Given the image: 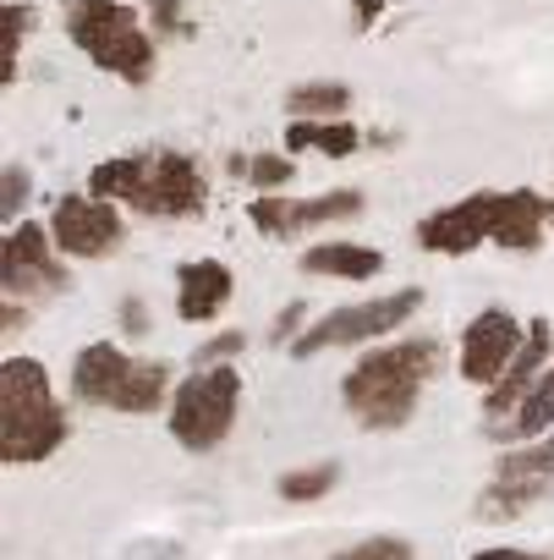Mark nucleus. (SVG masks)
Here are the masks:
<instances>
[{"label":"nucleus","instance_id":"nucleus-27","mask_svg":"<svg viewBox=\"0 0 554 560\" xmlns=\"http://www.w3.org/2000/svg\"><path fill=\"white\" fill-rule=\"evenodd\" d=\"M143 7L154 12L160 34H176V28H181V0H143Z\"/></svg>","mask_w":554,"mask_h":560},{"label":"nucleus","instance_id":"nucleus-20","mask_svg":"<svg viewBox=\"0 0 554 560\" xmlns=\"http://www.w3.org/2000/svg\"><path fill=\"white\" fill-rule=\"evenodd\" d=\"M346 105H352V89L346 83H303V89L286 94V110L297 121H341Z\"/></svg>","mask_w":554,"mask_h":560},{"label":"nucleus","instance_id":"nucleus-12","mask_svg":"<svg viewBox=\"0 0 554 560\" xmlns=\"http://www.w3.org/2000/svg\"><path fill=\"white\" fill-rule=\"evenodd\" d=\"M549 220H554V198H538L532 187L499 192L494 198V236L488 242L505 247V253H538Z\"/></svg>","mask_w":554,"mask_h":560},{"label":"nucleus","instance_id":"nucleus-7","mask_svg":"<svg viewBox=\"0 0 554 560\" xmlns=\"http://www.w3.org/2000/svg\"><path fill=\"white\" fill-rule=\"evenodd\" d=\"M67 253L56 247L50 225L39 220H17L7 231V253H0V287L7 298H45V292H61L67 287Z\"/></svg>","mask_w":554,"mask_h":560},{"label":"nucleus","instance_id":"nucleus-14","mask_svg":"<svg viewBox=\"0 0 554 560\" xmlns=\"http://www.w3.org/2000/svg\"><path fill=\"white\" fill-rule=\"evenodd\" d=\"M543 369H549V325L532 319V325H527V341H521V352L510 358V369L499 374V385L483 390V412H488V418H510V412L521 407V396L538 385Z\"/></svg>","mask_w":554,"mask_h":560},{"label":"nucleus","instance_id":"nucleus-5","mask_svg":"<svg viewBox=\"0 0 554 560\" xmlns=\"http://www.w3.org/2000/svg\"><path fill=\"white\" fill-rule=\"evenodd\" d=\"M241 407V374L231 363H209L198 374H187L170 396V440L181 451H214L225 445L231 423Z\"/></svg>","mask_w":554,"mask_h":560},{"label":"nucleus","instance_id":"nucleus-22","mask_svg":"<svg viewBox=\"0 0 554 560\" xmlns=\"http://www.w3.org/2000/svg\"><path fill=\"white\" fill-rule=\"evenodd\" d=\"M241 171H247V182H252V187H263V192L292 187V182H297V160H292V154H252Z\"/></svg>","mask_w":554,"mask_h":560},{"label":"nucleus","instance_id":"nucleus-17","mask_svg":"<svg viewBox=\"0 0 554 560\" xmlns=\"http://www.w3.org/2000/svg\"><path fill=\"white\" fill-rule=\"evenodd\" d=\"M165 396H176L170 363H160V358H132V369H127V380H121V396H116V412L143 418V412H160Z\"/></svg>","mask_w":554,"mask_h":560},{"label":"nucleus","instance_id":"nucleus-3","mask_svg":"<svg viewBox=\"0 0 554 560\" xmlns=\"http://www.w3.org/2000/svg\"><path fill=\"white\" fill-rule=\"evenodd\" d=\"M67 445V412L50 390V369L39 358L0 363V456L12 467H34Z\"/></svg>","mask_w":554,"mask_h":560},{"label":"nucleus","instance_id":"nucleus-25","mask_svg":"<svg viewBox=\"0 0 554 560\" xmlns=\"http://www.w3.org/2000/svg\"><path fill=\"white\" fill-rule=\"evenodd\" d=\"M247 347V336H236V330H225V336H214L203 352H198V369H209V363H225V358H236Z\"/></svg>","mask_w":554,"mask_h":560},{"label":"nucleus","instance_id":"nucleus-1","mask_svg":"<svg viewBox=\"0 0 554 560\" xmlns=\"http://www.w3.org/2000/svg\"><path fill=\"white\" fill-rule=\"evenodd\" d=\"M439 363H445V352H439V341H428V336L374 347V352H363L357 369L346 374L341 401H346V412H352L368 434H390V429L412 423V412H417L423 390L434 385Z\"/></svg>","mask_w":554,"mask_h":560},{"label":"nucleus","instance_id":"nucleus-21","mask_svg":"<svg viewBox=\"0 0 554 560\" xmlns=\"http://www.w3.org/2000/svg\"><path fill=\"white\" fill-rule=\"evenodd\" d=\"M335 483H341V467H335V462H319V467L286 472V478L274 483V489H281V500H325Z\"/></svg>","mask_w":554,"mask_h":560},{"label":"nucleus","instance_id":"nucleus-18","mask_svg":"<svg viewBox=\"0 0 554 560\" xmlns=\"http://www.w3.org/2000/svg\"><path fill=\"white\" fill-rule=\"evenodd\" d=\"M357 143H363V132H357L352 121H292V127H286V154L319 149V154H330V160H346Z\"/></svg>","mask_w":554,"mask_h":560},{"label":"nucleus","instance_id":"nucleus-19","mask_svg":"<svg viewBox=\"0 0 554 560\" xmlns=\"http://www.w3.org/2000/svg\"><path fill=\"white\" fill-rule=\"evenodd\" d=\"M510 429H499V434H510V440H538L543 429H554V363L538 374V385L521 396V407L505 418Z\"/></svg>","mask_w":554,"mask_h":560},{"label":"nucleus","instance_id":"nucleus-6","mask_svg":"<svg viewBox=\"0 0 554 560\" xmlns=\"http://www.w3.org/2000/svg\"><path fill=\"white\" fill-rule=\"evenodd\" d=\"M417 308H423V292H417V287H401V292H390V298H368V303L335 308V314H325L303 341H292V352H297V358H314V352H330V347L385 341V336L401 330Z\"/></svg>","mask_w":554,"mask_h":560},{"label":"nucleus","instance_id":"nucleus-30","mask_svg":"<svg viewBox=\"0 0 554 560\" xmlns=\"http://www.w3.org/2000/svg\"><path fill=\"white\" fill-rule=\"evenodd\" d=\"M127 330H132V336H143V330H149V314H143V303H138V298H127Z\"/></svg>","mask_w":554,"mask_h":560},{"label":"nucleus","instance_id":"nucleus-32","mask_svg":"<svg viewBox=\"0 0 554 560\" xmlns=\"http://www.w3.org/2000/svg\"><path fill=\"white\" fill-rule=\"evenodd\" d=\"M543 445H549V456H554V440H543Z\"/></svg>","mask_w":554,"mask_h":560},{"label":"nucleus","instance_id":"nucleus-2","mask_svg":"<svg viewBox=\"0 0 554 560\" xmlns=\"http://www.w3.org/2000/svg\"><path fill=\"white\" fill-rule=\"evenodd\" d=\"M89 192L121 203V209H143V214H165V220H192L209 203V182L203 171L165 149V154H127V160H105L89 176Z\"/></svg>","mask_w":554,"mask_h":560},{"label":"nucleus","instance_id":"nucleus-4","mask_svg":"<svg viewBox=\"0 0 554 560\" xmlns=\"http://www.w3.org/2000/svg\"><path fill=\"white\" fill-rule=\"evenodd\" d=\"M67 39L110 78H154V34L138 23L127 0H67Z\"/></svg>","mask_w":554,"mask_h":560},{"label":"nucleus","instance_id":"nucleus-28","mask_svg":"<svg viewBox=\"0 0 554 560\" xmlns=\"http://www.w3.org/2000/svg\"><path fill=\"white\" fill-rule=\"evenodd\" d=\"M297 325H303V303H297V308H286L281 319H274V330H269V341H292V330H297Z\"/></svg>","mask_w":554,"mask_h":560},{"label":"nucleus","instance_id":"nucleus-24","mask_svg":"<svg viewBox=\"0 0 554 560\" xmlns=\"http://www.w3.org/2000/svg\"><path fill=\"white\" fill-rule=\"evenodd\" d=\"M34 28V7H23V0H12L7 7V83H17V50Z\"/></svg>","mask_w":554,"mask_h":560},{"label":"nucleus","instance_id":"nucleus-31","mask_svg":"<svg viewBox=\"0 0 554 560\" xmlns=\"http://www.w3.org/2000/svg\"><path fill=\"white\" fill-rule=\"evenodd\" d=\"M379 12H385V0H357V23H363V28H368Z\"/></svg>","mask_w":554,"mask_h":560},{"label":"nucleus","instance_id":"nucleus-11","mask_svg":"<svg viewBox=\"0 0 554 560\" xmlns=\"http://www.w3.org/2000/svg\"><path fill=\"white\" fill-rule=\"evenodd\" d=\"M494 198H499V192H472V198H456V203L434 209V214L417 225V242H423L428 253H445V258L478 253V247L494 236Z\"/></svg>","mask_w":554,"mask_h":560},{"label":"nucleus","instance_id":"nucleus-16","mask_svg":"<svg viewBox=\"0 0 554 560\" xmlns=\"http://www.w3.org/2000/svg\"><path fill=\"white\" fill-rule=\"evenodd\" d=\"M308 275H335V280H374L385 269V253L368 242H314L303 253Z\"/></svg>","mask_w":554,"mask_h":560},{"label":"nucleus","instance_id":"nucleus-26","mask_svg":"<svg viewBox=\"0 0 554 560\" xmlns=\"http://www.w3.org/2000/svg\"><path fill=\"white\" fill-rule=\"evenodd\" d=\"M23 198H28V176H23V165H7V220H17V209H23Z\"/></svg>","mask_w":554,"mask_h":560},{"label":"nucleus","instance_id":"nucleus-15","mask_svg":"<svg viewBox=\"0 0 554 560\" xmlns=\"http://www.w3.org/2000/svg\"><path fill=\"white\" fill-rule=\"evenodd\" d=\"M127 369H132V358H127L116 341H89V347L72 358V396L89 401V407H116Z\"/></svg>","mask_w":554,"mask_h":560},{"label":"nucleus","instance_id":"nucleus-13","mask_svg":"<svg viewBox=\"0 0 554 560\" xmlns=\"http://www.w3.org/2000/svg\"><path fill=\"white\" fill-rule=\"evenodd\" d=\"M231 292H236V280L220 258H192V264L176 269V319L209 325L214 314H225Z\"/></svg>","mask_w":554,"mask_h":560},{"label":"nucleus","instance_id":"nucleus-8","mask_svg":"<svg viewBox=\"0 0 554 560\" xmlns=\"http://www.w3.org/2000/svg\"><path fill=\"white\" fill-rule=\"evenodd\" d=\"M50 236L67 258H105L127 242V220H121V203L89 192V198H61L56 214H50Z\"/></svg>","mask_w":554,"mask_h":560},{"label":"nucleus","instance_id":"nucleus-9","mask_svg":"<svg viewBox=\"0 0 554 560\" xmlns=\"http://www.w3.org/2000/svg\"><path fill=\"white\" fill-rule=\"evenodd\" d=\"M521 341H527V325H521L516 314H505V308L472 314L467 330H461V358H456L461 380L478 385V390L499 385V374L510 369V358L521 352Z\"/></svg>","mask_w":554,"mask_h":560},{"label":"nucleus","instance_id":"nucleus-10","mask_svg":"<svg viewBox=\"0 0 554 560\" xmlns=\"http://www.w3.org/2000/svg\"><path fill=\"white\" fill-rule=\"evenodd\" d=\"M352 214H363V192H357V187H335V192H319V198H308V203L274 198V192H263V198L247 203V220H252L263 236H297V231H308V225L352 220Z\"/></svg>","mask_w":554,"mask_h":560},{"label":"nucleus","instance_id":"nucleus-29","mask_svg":"<svg viewBox=\"0 0 554 560\" xmlns=\"http://www.w3.org/2000/svg\"><path fill=\"white\" fill-rule=\"evenodd\" d=\"M472 560H554V555H527V549H478Z\"/></svg>","mask_w":554,"mask_h":560},{"label":"nucleus","instance_id":"nucleus-23","mask_svg":"<svg viewBox=\"0 0 554 560\" xmlns=\"http://www.w3.org/2000/svg\"><path fill=\"white\" fill-rule=\"evenodd\" d=\"M330 560H412V544L396 538V533H379V538H363V544H352Z\"/></svg>","mask_w":554,"mask_h":560}]
</instances>
